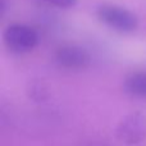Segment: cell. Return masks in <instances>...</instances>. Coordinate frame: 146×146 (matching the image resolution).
<instances>
[{
  "mask_svg": "<svg viewBox=\"0 0 146 146\" xmlns=\"http://www.w3.org/2000/svg\"><path fill=\"white\" fill-rule=\"evenodd\" d=\"M98 18L114 31L122 33H131L139 26V18L133 12L121 5L101 4L96 10Z\"/></svg>",
  "mask_w": 146,
  "mask_h": 146,
  "instance_id": "obj_1",
  "label": "cell"
},
{
  "mask_svg": "<svg viewBox=\"0 0 146 146\" xmlns=\"http://www.w3.org/2000/svg\"><path fill=\"white\" fill-rule=\"evenodd\" d=\"M3 37L8 49L17 54L28 53L38 44V33L35 28L22 23H13L8 26Z\"/></svg>",
  "mask_w": 146,
  "mask_h": 146,
  "instance_id": "obj_2",
  "label": "cell"
},
{
  "mask_svg": "<svg viewBox=\"0 0 146 146\" xmlns=\"http://www.w3.org/2000/svg\"><path fill=\"white\" fill-rule=\"evenodd\" d=\"M115 136L126 145L142 142L146 139V115L136 111L122 118L115 128Z\"/></svg>",
  "mask_w": 146,
  "mask_h": 146,
  "instance_id": "obj_3",
  "label": "cell"
},
{
  "mask_svg": "<svg viewBox=\"0 0 146 146\" xmlns=\"http://www.w3.org/2000/svg\"><path fill=\"white\" fill-rule=\"evenodd\" d=\"M55 60L62 68L83 69L90 66L91 56L86 49L76 45L62 46L55 53Z\"/></svg>",
  "mask_w": 146,
  "mask_h": 146,
  "instance_id": "obj_4",
  "label": "cell"
},
{
  "mask_svg": "<svg viewBox=\"0 0 146 146\" xmlns=\"http://www.w3.org/2000/svg\"><path fill=\"white\" fill-rule=\"evenodd\" d=\"M123 90L132 98L146 99V72H137L128 76L123 83Z\"/></svg>",
  "mask_w": 146,
  "mask_h": 146,
  "instance_id": "obj_5",
  "label": "cell"
},
{
  "mask_svg": "<svg viewBox=\"0 0 146 146\" xmlns=\"http://www.w3.org/2000/svg\"><path fill=\"white\" fill-rule=\"evenodd\" d=\"M49 4L54 5L56 8H62V9H69L73 8L78 3V0H45Z\"/></svg>",
  "mask_w": 146,
  "mask_h": 146,
  "instance_id": "obj_6",
  "label": "cell"
}]
</instances>
